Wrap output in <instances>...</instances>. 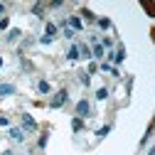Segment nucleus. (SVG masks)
I'll use <instances>...</instances> for the list:
<instances>
[{"label": "nucleus", "instance_id": "nucleus-1", "mask_svg": "<svg viewBox=\"0 0 155 155\" xmlns=\"http://www.w3.org/2000/svg\"><path fill=\"white\" fill-rule=\"evenodd\" d=\"M67 99H69V94H67V89H62V91H57V96L49 101V106H52V108H62V106L67 104Z\"/></svg>", "mask_w": 155, "mask_h": 155}, {"label": "nucleus", "instance_id": "nucleus-2", "mask_svg": "<svg viewBox=\"0 0 155 155\" xmlns=\"http://www.w3.org/2000/svg\"><path fill=\"white\" fill-rule=\"evenodd\" d=\"M89 111H91L89 101H86V99H81L79 104H76V118H86V116H91Z\"/></svg>", "mask_w": 155, "mask_h": 155}, {"label": "nucleus", "instance_id": "nucleus-3", "mask_svg": "<svg viewBox=\"0 0 155 155\" xmlns=\"http://www.w3.org/2000/svg\"><path fill=\"white\" fill-rule=\"evenodd\" d=\"M10 138H12L15 143H22V140H25V133H22V128H10Z\"/></svg>", "mask_w": 155, "mask_h": 155}, {"label": "nucleus", "instance_id": "nucleus-4", "mask_svg": "<svg viewBox=\"0 0 155 155\" xmlns=\"http://www.w3.org/2000/svg\"><path fill=\"white\" fill-rule=\"evenodd\" d=\"M22 126H25V128H30V130H35V128H37V121L32 118L30 113H22Z\"/></svg>", "mask_w": 155, "mask_h": 155}, {"label": "nucleus", "instance_id": "nucleus-5", "mask_svg": "<svg viewBox=\"0 0 155 155\" xmlns=\"http://www.w3.org/2000/svg\"><path fill=\"white\" fill-rule=\"evenodd\" d=\"M91 57H94V59H104V57H106V49H104L99 42H96V45H94V49H91Z\"/></svg>", "mask_w": 155, "mask_h": 155}, {"label": "nucleus", "instance_id": "nucleus-6", "mask_svg": "<svg viewBox=\"0 0 155 155\" xmlns=\"http://www.w3.org/2000/svg\"><path fill=\"white\" fill-rule=\"evenodd\" d=\"M10 94H15L12 84H0V96H10Z\"/></svg>", "mask_w": 155, "mask_h": 155}, {"label": "nucleus", "instance_id": "nucleus-7", "mask_svg": "<svg viewBox=\"0 0 155 155\" xmlns=\"http://www.w3.org/2000/svg\"><path fill=\"white\" fill-rule=\"evenodd\" d=\"M123 59H126V49H123V47H118V52L113 54V62H116V64H121Z\"/></svg>", "mask_w": 155, "mask_h": 155}, {"label": "nucleus", "instance_id": "nucleus-8", "mask_svg": "<svg viewBox=\"0 0 155 155\" xmlns=\"http://www.w3.org/2000/svg\"><path fill=\"white\" fill-rule=\"evenodd\" d=\"M69 27H71V30H81V20H79L76 15H71V17H69Z\"/></svg>", "mask_w": 155, "mask_h": 155}, {"label": "nucleus", "instance_id": "nucleus-9", "mask_svg": "<svg viewBox=\"0 0 155 155\" xmlns=\"http://www.w3.org/2000/svg\"><path fill=\"white\" fill-rule=\"evenodd\" d=\"M45 35L54 40V35H57V25H54V22H47V27H45Z\"/></svg>", "mask_w": 155, "mask_h": 155}, {"label": "nucleus", "instance_id": "nucleus-10", "mask_svg": "<svg viewBox=\"0 0 155 155\" xmlns=\"http://www.w3.org/2000/svg\"><path fill=\"white\" fill-rule=\"evenodd\" d=\"M79 57H84V59H91V49H89L86 45H81V47H79Z\"/></svg>", "mask_w": 155, "mask_h": 155}, {"label": "nucleus", "instance_id": "nucleus-11", "mask_svg": "<svg viewBox=\"0 0 155 155\" xmlns=\"http://www.w3.org/2000/svg\"><path fill=\"white\" fill-rule=\"evenodd\" d=\"M67 59H71V62H74V59H79V47H71V49L67 52Z\"/></svg>", "mask_w": 155, "mask_h": 155}, {"label": "nucleus", "instance_id": "nucleus-12", "mask_svg": "<svg viewBox=\"0 0 155 155\" xmlns=\"http://www.w3.org/2000/svg\"><path fill=\"white\" fill-rule=\"evenodd\" d=\"M37 89H40V94H49V91H52L49 81H40V84H37Z\"/></svg>", "mask_w": 155, "mask_h": 155}, {"label": "nucleus", "instance_id": "nucleus-13", "mask_svg": "<svg viewBox=\"0 0 155 155\" xmlns=\"http://www.w3.org/2000/svg\"><path fill=\"white\" fill-rule=\"evenodd\" d=\"M96 22H99V27H101V30H108V27H111V20H108V17H99Z\"/></svg>", "mask_w": 155, "mask_h": 155}, {"label": "nucleus", "instance_id": "nucleus-14", "mask_svg": "<svg viewBox=\"0 0 155 155\" xmlns=\"http://www.w3.org/2000/svg\"><path fill=\"white\" fill-rule=\"evenodd\" d=\"M81 15H84V20H86V22H96V15H94L91 10H84Z\"/></svg>", "mask_w": 155, "mask_h": 155}, {"label": "nucleus", "instance_id": "nucleus-15", "mask_svg": "<svg viewBox=\"0 0 155 155\" xmlns=\"http://www.w3.org/2000/svg\"><path fill=\"white\" fill-rule=\"evenodd\" d=\"M17 37H20V30H10L8 32V42H15Z\"/></svg>", "mask_w": 155, "mask_h": 155}, {"label": "nucleus", "instance_id": "nucleus-16", "mask_svg": "<svg viewBox=\"0 0 155 155\" xmlns=\"http://www.w3.org/2000/svg\"><path fill=\"white\" fill-rule=\"evenodd\" d=\"M71 128H74V130H81V128H84V121H81V118H74V121H71Z\"/></svg>", "mask_w": 155, "mask_h": 155}, {"label": "nucleus", "instance_id": "nucleus-17", "mask_svg": "<svg viewBox=\"0 0 155 155\" xmlns=\"http://www.w3.org/2000/svg\"><path fill=\"white\" fill-rule=\"evenodd\" d=\"M106 96H108V89H99V91H96V99H99V101H104Z\"/></svg>", "mask_w": 155, "mask_h": 155}, {"label": "nucleus", "instance_id": "nucleus-18", "mask_svg": "<svg viewBox=\"0 0 155 155\" xmlns=\"http://www.w3.org/2000/svg\"><path fill=\"white\" fill-rule=\"evenodd\" d=\"M101 47H104V49H111V47H113V42L108 40V37H104V40H101Z\"/></svg>", "mask_w": 155, "mask_h": 155}, {"label": "nucleus", "instance_id": "nucleus-19", "mask_svg": "<svg viewBox=\"0 0 155 155\" xmlns=\"http://www.w3.org/2000/svg\"><path fill=\"white\" fill-rule=\"evenodd\" d=\"M64 37H67V40H71V37H74V30H71V27H64Z\"/></svg>", "mask_w": 155, "mask_h": 155}, {"label": "nucleus", "instance_id": "nucleus-20", "mask_svg": "<svg viewBox=\"0 0 155 155\" xmlns=\"http://www.w3.org/2000/svg\"><path fill=\"white\" fill-rule=\"evenodd\" d=\"M8 25H10V20H8V17H3V20H0V30H8Z\"/></svg>", "mask_w": 155, "mask_h": 155}, {"label": "nucleus", "instance_id": "nucleus-21", "mask_svg": "<svg viewBox=\"0 0 155 155\" xmlns=\"http://www.w3.org/2000/svg\"><path fill=\"white\" fill-rule=\"evenodd\" d=\"M37 145H40V148H45V145H47V135H40V143H37Z\"/></svg>", "mask_w": 155, "mask_h": 155}, {"label": "nucleus", "instance_id": "nucleus-22", "mask_svg": "<svg viewBox=\"0 0 155 155\" xmlns=\"http://www.w3.org/2000/svg\"><path fill=\"white\" fill-rule=\"evenodd\" d=\"M0 126H8V118H5V116H0Z\"/></svg>", "mask_w": 155, "mask_h": 155}, {"label": "nucleus", "instance_id": "nucleus-23", "mask_svg": "<svg viewBox=\"0 0 155 155\" xmlns=\"http://www.w3.org/2000/svg\"><path fill=\"white\" fill-rule=\"evenodd\" d=\"M3 12H5V5H3V3H0V15H3Z\"/></svg>", "mask_w": 155, "mask_h": 155}, {"label": "nucleus", "instance_id": "nucleus-24", "mask_svg": "<svg viewBox=\"0 0 155 155\" xmlns=\"http://www.w3.org/2000/svg\"><path fill=\"white\" fill-rule=\"evenodd\" d=\"M148 155H155V145H153V148H150V153H148Z\"/></svg>", "mask_w": 155, "mask_h": 155}, {"label": "nucleus", "instance_id": "nucleus-25", "mask_svg": "<svg viewBox=\"0 0 155 155\" xmlns=\"http://www.w3.org/2000/svg\"><path fill=\"white\" fill-rule=\"evenodd\" d=\"M3 155H12V153H10V150H5V153H3Z\"/></svg>", "mask_w": 155, "mask_h": 155}, {"label": "nucleus", "instance_id": "nucleus-26", "mask_svg": "<svg viewBox=\"0 0 155 155\" xmlns=\"http://www.w3.org/2000/svg\"><path fill=\"white\" fill-rule=\"evenodd\" d=\"M0 67H3V59H0Z\"/></svg>", "mask_w": 155, "mask_h": 155}]
</instances>
